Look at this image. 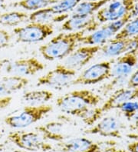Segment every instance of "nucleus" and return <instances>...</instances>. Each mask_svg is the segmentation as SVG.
I'll return each instance as SVG.
<instances>
[{
    "mask_svg": "<svg viewBox=\"0 0 138 152\" xmlns=\"http://www.w3.org/2000/svg\"><path fill=\"white\" fill-rule=\"evenodd\" d=\"M138 57L137 52H127L113 60L111 78L130 77L137 69Z\"/></svg>",
    "mask_w": 138,
    "mask_h": 152,
    "instance_id": "12",
    "label": "nucleus"
},
{
    "mask_svg": "<svg viewBox=\"0 0 138 152\" xmlns=\"http://www.w3.org/2000/svg\"><path fill=\"white\" fill-rule=\"evenodd\" d=\"M88 1H99V0H88Z\"/></svg>",
    "mask_w": 138,
    "mask_h": 152,
    "instance_id": "38",
    "label": "nucleus"
},
{
    "mask_svg": "<svg viewBox=\"0 0 138 152\" xmlns=\"http://www.w3.org/2000/svg\"><path fill=\"white\" fill-rule=\"evenodd\" d=\"M122 113L124 115L127 120L131 121L135 114L138 111V100L127 102L120 106L119 108Z\"/></svg>",
    "mask_w": 138,
    "mask_h": 152,
    "instance_id": "29",
    "label": "nucleus"
},
{
    "mask_svg": "<svg viewBox=\"0 0 138 152\" xmlns=\"http://www.w3.org/2000/svg\"><path fill=\"white\" fill-rule=\"evenodd\" d=\"M127 137L130 139H133V140H138V128L137 131L136 132H134V133H131L127 134Z\"/></svg>",
    "mask_w": 138,
    "mask_h": 152,
    "instance_id": "35",
    "label": "nucleus"
},
{
    "mask_svg": "<svg viewBox=\"0 0 138 152\" xmlns=\"http://www.w3.org/2000/svg\"><path fill=\"white\" fill-rule=\"evenodd\" d=\"M59 1L60 0H20L13 4V6L21 8L27 11L35 12L50 7Z\"/></svg>",
    "mask_w": 138,
    "mask_h": 152,
    "instance_id": "24",
    "label": "nucleus"
},
{
    "mask_svg": "<svg viewBox=\"0 0 138 152\" xmlns=\"http://www.w3.org/2000/svg\"><path fill=\"white\" fill-rule=\"evenodd\" d=\"M138 100V88L123 87L114 91L101 106L104 112L119 109L123 104L130 101Z\"/></svg>",
    "mask_w": 138,
    "mask_h": 152,
    "instance_id": "13",
    "label": "nucleus"
},
{
    "mask_svg": "<svg viewBox=\"0 0 138 152\" xmlns=\"http://www.w3.org/2000/svg\"><path fill=\"white\" fill-rule=\"evenodd\" d=\"M58 146L62 152H104L98 143L87 137H75L62 141Z\"/></svg>",
    "mask_w": 138,
    "mask_h": 152,
    "instance_id": "15",
    "label": "nucleus"
},
{
    "mask_svg": "<svg viewBox=\"0 0 138 152\" xmlns=\"http://www.w3.org/2000/svg\"><path fill=\"white\" fill-rule=\"evenodd\" d=\"M104 114V112L102 111L101 107L94 106L85 110L78 118H80L86 125L91 127L103 118Z\"/></svg>",
    "mask_w": 138,
    "mask_h": 152,
    "instance_id": "25",
    "label": "nucleus"
},
{
    "mask_svg": "<svg viewBox=\"0 0 138 152\" xmlns=\"http://www.w3.org/2000/svg\"><path fill=\"white\" fill-rule=\"evenodd\" d=\"M26 77L6 75L0 79V97H6L21 91L28 85Z\"/></svg>",
    "mask_w": 138,
    "mask_h": 152,
    "instance_id": "17",
    "label": "nucleus"
},
{
    "mask_svg": "<svg viewBox=\"0 0 138 152\" xmlns=\"http://www.w3.org/2000/svg\"><path fill=\"white\" fill-rule=\"evenodd\" d=\"M83 0H60L51 6L52 11L57 15L68 14L73 11Z\"/></svg>",
    "mask_w": 138,
    "mask_h": 152,
    "instance_id": "27",
    "label": "nucleus"
},
{
    "mask_svg": "<svg viewBox=\"0 0 138 152\" xmlns=\"http://www.w3.org/2000/svg\"><path fill=\"white\" fill-rule=\"evenodd\" d=\"M36 132H39L43 138L47 141L62 142L66 137V127L61 121H53L45 124H42L36 128Z\"/></svg>",
    "mask_w": 138,
    "mask_h": 152,
    "instance_id": "16",
    "label": "nucleus"
},
{
    "mask_svg": "<svg viewBox=\"0 0 138 152\" xmlns=\"http://www.w3.org/2000/svg\"><path fill=\"white\" fill-rule=\"evenodd\" d=\"M127 39H111L102 45L100 52L102 56L107 58H118L126 53Z\"/></svg>",
    "mask_w": 138,
    "mask_h": 152,
    "instance_id": "21",
    "label": "nucleus"
},
{
    "mask_svg": "<svg viewBox=\"0 0 138 152\" xmlns=\"http://www.w3.org/2000/svg\"><path fill=\"white\" fill-rule=\"evenodd\" d=\"M127 87L132 88H138V67L129 77Z\"/></svg>",
    "mask_w": 138,
    "mask_h": 152,
    "instance_id": "32",
    "label": "nucleus"
},
{
    "mask_svg": "<svg viewBox=\"0 0 138 152\" xmlns=\"http://www.w3.org/2000/svg\"><path fill=\"white\" fill-rule=\"evenodd\" d=\"M127 150L128 152H138V140L129 143L127 146Z\"/></svg>",
    "mask_w": 138,
    "mask_h": 152,
    "instance_id": "33",
    "label": "nucleus"
},
{
    "mask_svg": "<svg viewBox=\"0 0 138 152\" xmlns=\"http://www.w3.org/2000/svg\"><path fill=\"white\" fill-rule=\"evenodd\" d=\"M55 32L52 24L31 22L24 26H17L13 33L17 41L22 43H37L44 41Z\"/></svg>",
    "mask_w": 138,
    "mask_h": 152,
    "instance_id": "7",
    "label": "nucleus"
},
{
    "mask_svg": "<svg viewBox=\"0 0 138 152\" xmlns=\"http://www.w3.org/2000/svg\"><path fill=\"white\" fill-rule=\"evenodd\" d=\"M112 0H99V1H88L85 0L80 2L77 7L70 13L69 16H89L94 15L100 9L110 2Z\"/></svg>",
    "mask_w": 138,
    "mask_h": 152,
    "instance_id": "20",
    "label": "nucleus"
},
{
    "mask_svg": "<svg viewBox=\"0 0 138 152\" xmlns=\"http://www.w3.org/2000/svg\"><path fill=\"white\" fill-rule=\"evenodd\" d=\"M86 32H70L60 33L55 36L48 42L39 47V50L45 59L47 61L66 58L81 43Z\"/></svg>",
    "mask_w": 138,
    "mask_h": 152,
    "instance_id": "1",
    "label": "nucleus"
},
{
    "mask_svg": "<svg viewBox=\"0 0 138 152\" xmlns=\"http://www.w3.org/2000/svg\"><path fill=\"white\" fill-rule=\"evenodd\" d=\"M115 34L110 30L107 24L91 32L83 38L81 44L85 45H104L114 37Z\"/></svg>",
    "mask_w": 138,
    "mask_h": 152,
    "instance_id": "19",
    "label": "nucleus"
},
{
    "mask_svg": "<svg viewBox=\"0 0 138 152\" xmlns=\"http://www.w3.org/2000/svg\"><path fill=\"white\" fill-rule=\"evenodd\" d=\"M131 120L134 121L135 123H136V124H137L138 125V111L137 112L136 114H135V115L132 118V119H131Z\"/></svg>",
    "mask_w": 138,
    "mask_h": 152,
    "instance_id": "37",
    "label": "nucleus"
},
{
    "mask_svg": "<svg viewBox=\"0 0 138 152\" xmlns=\"http://www.w3.org/2000/svg\"><path fill=\"white\" fill-rule=\"evenodd\" d=\"M53 97V92L49 90H35L25 93L22 100L29 105H42L52 100Z\"/></svg>",
    "mask_w": 138,
    "mask_h": 152,
    "instance_id": "22",
    "label": "nucleus"
},
{
    "mask_svg": "<svg viewBox=\"0 0 138 152\" xmlns=\"http://www.w3.org/2000/svg\"><path fill=\"white\" fill-rule=\"evenodd\" d=\"M134 1H135V2H137L138 0H134Z\"/></svg>",
    "mask_w": 138,
    "mask_h": 152,
    "instance_id": "40",
    "label": "nucleus"
},
{
    "mask_svg": "<svg viewBox=\"0 0 138 152\" xmlns=\"http://www.w3.org/2000/svg\"><path fill=\"white\" fill-rule=\"evenodd\" d=\"M138 35V16L129 21L119 32L114 35V39H127Z\"/></svg>",
    "mask_w": 138,
    "mask_h": 152,
    "instance_id": "26",
    "label": "nucleus"
},
{
    "mask_svg": "<svg viewBox=\"0 0 138 152\" xmlns=\"http://www.w3.org/2000/svg\"><path fill=\"white\" fill-rule=\"evenodd\" d=\"M5 1H6H6H10V0H5Z\"/></svg>",
    "mask_w": 138,
    "mask_h": 152,
    "instance_id": "41",
    "label": "nucleus"
},
{
    "mask_svg": "<svg viewBox=\"0 0 138 152\" xmlns=\"http://www.w3.org/2000/svg\"><path fill=\"white\" fill-rule=\"evenodd\" d=\"M53 110L50 104L28 105L25 108L9 115L4 118L6 125L15 129H22L29 127L41 121Z\"/></svg>",
    "mask_w": 138,
    "mask_h": 152,
    "instance_id": "3",
    "label": "nucleus"
},
{
    "mask_svg": "<svg viewBox=\"0 0 138 152\" xmlns=\"http://www.w3.org/2000/svg\"><path fill=\"white\" fill-rule=\"evenodd\" d=\"M102 98L88 89H80L68 92L56 100V105L62 112L79 117L85 110L98 106Z\"/></svg>",
    "mask_w": 138,
    "mask_h": 152,
    "instance_id": "2",
    "label": "nucleus"
},
{
    "mask_svg": "<svg viewBox=\"0 0 138 152\" xmlns=\"http://www.w3.org/2000/svg\"><path fill=\"white\" fill-rule=\"evenodd\" d=\"M137 57H138V51H137Z\"/></svg>",
    "mask_w": 138,
    "mask_h": 152,
    "instance_id": "39",
    "label": "nucleus"
},
{
    "mask_svg": "<svg viewBox=\"0 0 138 152\" xmlns=\"http://www.w3.org/2000/svg\"><path fill=\"white\" fill-rule=\"evenodd\" d=\"M131 15L132 19L138 16V1L134 3V6L132 10L131 11Z\"/></svg>",
    "mask_w": 138,
    "mask_h": 152,
    "instance_id": "34",
    "label": "nucleus"
},
{
    "mask_svg": "<svg viewBox=\"0 0 138 152\" xmlns=\"http://www.w3.org/2000/svg\"><path fill=\"white\" fill-rule=\"evenodd\" d=\"M6 7V1H5V0H0V10H5Z\"/></svg>",
    "mask_w": 138,
    "mask_h": 152,
    "instance_id": "36",
    "label": "nucleus"
},
{
    "mask_svg": "<svg viewBox=\"0 0 138 152\" xmlns=\"http://www.w3.org/2000/svg\"><path fill=\"white\" fill-rule=\"evenodd\" d=\"M128 78L129 77H115V78H113L112 81L104 87L102 91H103L104 94H107V93L110 92L114 89L118 90V89L121 88L127 87Z\"/></svg>",
    "mask_w": 138,
    "mask_h": 152,
    "instance_id": "28",
    "label": "nucleus"
},
{
    "mask_svg": "<svg viewBox=\"0 0 138 152\" xmlns=\"http://www.w3.org/2000/svg\"><path fill=\"white\" fill-rule=\"evenodd\" d=\"M76 71L59 64L37 80V86H45L55 89H61L71 86L75 78Z\"/></svg>",
    "mask_w": 138,
    "mask_h": 152,
    "instance_id": "6",
    "label": "nucleus"
},
{
    "mask_svg": "<svg viewBox=\"0 0 138 152\" xmlns=\"http://www.w3.org/2000/svg\"><path fill=\"white\" fill-rule=\"evenodd\" d=\"M69 18L68 14L57 15L52 11L51 6L32 12L28 14V21L39 24H52L54 22H64Z\"/></svg>",
    "mask_w": 138,
    "mask_h": 152,
    "instance_id": "18",
    "label": "nucleus"
},
{
    "mask_svg": "<svg viewBox=\"0 0 138 152\" xmlns=\"http://www.w3.org/2000/svg\"><path fill=\"white\" fill-rule=\"evenodd\" d=\"M11 42V35L5 29L0 28V49L8 47Z\"/></svg>",
    "mask_w": 138,
    "mask_h": 152,
    "instance_id": "30",
    "label": "nucleus"
},
{
    "mask_svg": "<svg viewBox=\"0 0 138 152\" xmlns=\"http://www.w3.org/2000/svg\"><path fill=\"white\" fill-rule=\"evenodd\" d=\"M8 139L18 148L32 152H48L53 149L51 144L37 132L15 131L8 134Z\"/></svg>",
    "mask_w": 138,
    "mask_h": 152,
    "instance_id": "4",
    "label": "nucleus"
},
{
    "mask_svg": "<svg viewBox=\"0 0 138 152\" xmlns=\"http://www.w3.org/2000/svg\"><path fill=\"white\" fill-rule=\"evenodd\" d=\"M101 48V45H84L76 48L65 58L64 65L74 70H78L89 63Z\"/></svg>",
    "mask_w": 138,
    "mask_h": 152,
    "instance_id": "11",
    "label": "nucleus"
},
{
    "mask_svg": "<svg viewBox=\"0 0 138 152\" xmlns=\"http://www.w3.org/2000/svg\"><path fill=\"white\" fill-rule=\"evenodd\" d=\"M134 3V0H112L96 12L95 18L100 24L118 20L131 12Z\"/></svg>",
    "mask_w": 138,
    "mask_h": 152,
    "instance_id": "9",
    "label": "nucleus"
},
{
    "mask_svg": "<svg viewBox=\"0 0 138 152\" xmlns=\"http://www.w3.org/2000/svg\"><path fill=\"white\" fill-rule=\"evenodd\" d=\"M113 60L104 61L94 64L77 76L72 81L71 86L96 85L111 78V66Z\"/></svg>",
    "mask_w": 138,
    "mask_h": 152,
    "instance_id": "8",
    "label": "nucleus"
},
{
    "mask_svg": "<svg viewBox=\"0 0 138 152\" xmlns=\"http://www.w3.org/2000/svg\"><path fill=\"white\" fill-rule=\"evenodd\" d=\"M123 124L121 121L114 116H106L85 131L88 134H96L102 137L121 138Z\"/></svg>",
    "mask_w": 138,
    "mask_h": 152,
    "instance_id": "10",
    "label": "nucleus"
},
{
    "mask_svg": "<svg viewBox=\"0 0 138 152\" xmlns=\"http://www.w3.org/2000/svg\"><path fill=\"white\" fill-rule=\"evenodd\" d=\"M100 23L96 19L95 15L89 16H69L68 19L63 22L61 30L64 32H92L99 28Z\"/></svg>",
    "mask_w": 138,
    "mask_h": 152,
    "instance_id": "14",
    "label": "nucleus"
},
{
    "mask_svg": "<svg viewBox=\"0 0 138 152\" xmlns=\"http://www.w3.org/2000/svg\"><path fill=\"white\" fill-rule=\"evenodd\" d=\"M138 51V35L127 39L126 53L127 52H137Z\"/></svg>",
    "mask_w": 138,
    "mask_h": 152,
    "instance_id": "31",
    "label": "nucleus"
},
{
    "mask_svg": "<svg viewBox=\"0 0 138 152\" xmlns=\"http://www.w3.org/2000/svg\"><path fill=\"white\" fill-rule=\"evenodd\" d=\"M45 65L35 57L15 60V61H0V75L26 77L34 75L43 71Z\"/></svg>",
    "mask_w": 138,
    "mask_h": 152,
    "instance_id": "5",
    "label": "nucleus"
},
{
    "mask_svg": "<svg viewBox=\"0 0 138 152\" xmlns=\"http://www.w3.org/2000/svg\"><path fill=\"white\" fill-rule=\"evenodd\" d=\"M26 20H28V14L23 12L12 11L0 13V26L17 27Z\"/></svg>",
    "mask_w": 138,
    "mask_h": 152,
    "instance_id": "23",
    "label": "nucleus"
}]
</instances>
